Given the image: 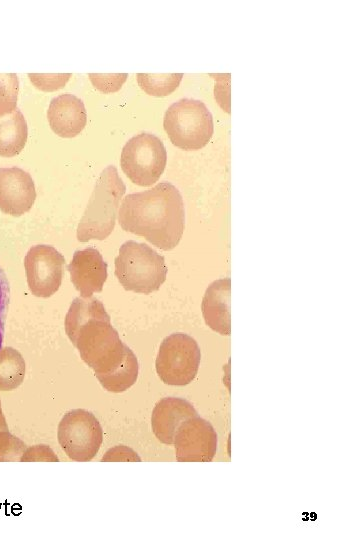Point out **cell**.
I'll use <instances>...</instances> for the list:
<instances>
[{"mask_svg": "<svg viewBox=\"0 0 360 540\" xmlns=\"http://www.w3.org/2000/svg\"><path fill=\"white\" fill-rule=\"evenodd\" d=\"M89 78L93 86L103 93L118 91L126 81L127 74H94L90 73Z\"/></svg>", "mask_w": 360, "mask_h": 540, "instance_id": "22", "label": "cell"}, {"mask_svg": "<svg viewBox=\"0 0 360 540\" xmlns=\"http://www.w3.org/2000/svg\"><path fill=\"white\" fill-rule=\"evenodd\" d=\"M167 161L163 142L151 133H140L124 145L120 165L125 175L139 186H151L162 175Z\"/></svg>", "mask_w": 360, "mask_h": 540, "instance_id": "7", "label": "cell"}, {"mask_svg": "<svg viewBox=\"0 0 360 540\" xmlns=\"http://www.w3.org/2000/svg\"><path fill=\"white\" fill-rule=\"evenodd\" d=\"M47 118L53 132L63 138L75 137L87 123L84 103L70 93L61 94L51 100Z\"/></svg>", "mask_w": 360, "mask_h": 540, "instance_id": "13", "label": "cell"}, {"mask_svg": "<svg viewBox=\"0 0 360 540\" xmlns=\"http://www.w3.org/2000/svg\"><path fill=\"white\" fill-rule=\"evenodd\" d=\"M163 126L173 145L183 150H198L212 137L213 117L202 101L184 98L166 110Z\"/></svg>", "mask_w": 360, "mask_h": 540, "instance_id": "5", "label": "cell"}, {"mask_svg": "<svg viewBox=\"0 0 360 540\" xmlns=\"http://www.w3.org/2000/svg\"><path fill=\"white\" fill-rule=\"evenodd\" d=\"M27 461H51L58 462V457L54 454L52 449L47 445H35L29 448H26L22 456L20 457V462Z\"/></svg>", "mask_w": 360, "mask_h": 540, "instance_id": "24", "label": "cell"}, {"mask_svg": "<svg viewBox=\"0 0 360 540\" xmlns=\"http://www.w3.org/2000/svg\"><path fill=\"white\" fill-rule=\"evenodd\" d=\"M173 444L179 462H210L216 454L218 438L211 423L197 415L180 424Z\"/></svg>", "mask_w": 360, "mask_h": 540, "instance_id": "10", "label": "cell"}, {"mask_svg": "<svg viewBox=\"0 0 360 540\" xmlns=\"http://www.w3.org/2000/svg\"><path fill=\"white\" fill-rule=\"evenodd\" d=\"M65 331L107 391L124 392L136 382L137 358L121 341L98 299L75 298L65 317Z\"/></svg>", "mask_w": 360, "mask_h": 540, "instance_id": "1", "label": "cell"}, {"mask_svg": "<svg viewBox=\"0 0 360 540\" xmlns=\"http://www.w3.org/2000/svg\"><path fill=\"white\" fill-rule=\"evenodd\" d=\"M164 257L144 243L127 241L115 258V275L125 290L150 294L165 282Z\"/></svg>", "mask_w": 360, "mask_h": 540, "instance_id": "4", "label": "cell"}, {"mask_svg": "<svg viewBox=\"0 0 360 540\" xmlns=\"http://www.w3.org/2000/svg\"><path fill=\"white\" fill-rule=\"evenodd\" d=\"M197 416L193 405L185 399L166 397L159 400L152 411L151 428L156 438L164 444H173L180 424Z\"/></svg>", "mask_w": 360, "mask_h": 540, "instance_id": "14", "label": "cell"}, {"mask_svg": "<svg viewBox=\"0 0 360 540\" xmlns=\"http://www.w3.org/2000/svg\"><path fill=\"white\" fill-rule=\"evenodd\" d=\"M71 281L81 297L89 298L101 292L107 279V264L94 248L78 250L68 265Z\"/></svg>", "mask_w": 360, "mask_h": 540, "instance_id": "12", "label": "cell"}, {"mask_svg": "<svg viewBox=\"0 0 360 540\" xmlns=\"http://www.w3.org/2000/svg\"><path fill=\"white\" fill-rule=\"evenodd\" d=\"M31 82L40 90L43 91H55L58 90L66 84L69 80L70 73H60V74H28Z\"/></svg>", "mask_w": 360, "mask_h": 540, "instance_id": "21", "label": "cell"}, {"mask_svg": "<svg viewBox=\"0 0 360 540\" xmlns=\"http://www.w3.org/2000/svg\"><path fill=\"white\" fill-rule=\"evenodd\" d=\"M200 360L201 351L196 340L182 332L173 333L160 344L156 372L165 384L184 386L196 377Z\"/></svg>", "mask_w": 360, "mask_h": 540, "instance_id": "6", "label": "cell"}, {"mask_svg": "<svg viewBox=\"0 0 360 540\" xmlns=\"http://www.w3.org/2000/svg\"><path fill=\"white\" fill-rule=\"evenodd\" d=\"M182 77V73H138L137 82L140 88L147 94L155 97H164L177 89Z\"/></svg>", "mask_w": 360, "mask_h": 540, "instance_id": "18", "label": "cell"}, {"mask_svg": "<svg viewBox=\"0 0 360 540\" xmlns=\"http://www.w3.org/2000/svg\"><path fill=\"white\" fill-rule=\"evenodd\" d=\"M58 442L74 461L87 462L98 453L103 442V430L97 418L85 409L66 412L58 424Z\"/></svg>", "mask_w": 360, "mask_h": 540, "instance_id": "8", "label": "cell"}, {"mask_svg": "<svg viewBox=\"0 0 360 540\" xmlns=\"http://www.w3.org/2000/svg\"><path fill=\"white\" fill-rule=\"evenodd\" d=\"M230 294V278L215 280L206 289L201 304L205 323L225 336L231 333Z\"/></svg>", "mask_w": 360, "mask_h": 540, "instance_id": "15", "label": "cell"}, {"mask_svg": "<svg viewBox=\"0 0 360 540\" xmlns=\"http://www.w3.org/2000/svg\"><path fill=\"white\" fill-rule=\"evenodd\" d=\"M26 444L9 431L0 432V462L20 461Z\"/></svg>", "mask_w": 360, "mask_h": 540, "instance_id": "20", "label": "cell"}, {"mask_svg": "<svg viewBox=\"0 0 360 540\" xmlns=\"http://www.w3.org/2000/svg\"><path fill=\"white\" fill-rule=\"evenodd\" d=\"M25 376V361L12 347L0 348V391L16 389Z\"/></svg>", "mask_w": 360, "mask_h": 540, "instance_id": "17", "label": "cell"}, {"mask_svg": "<svg viewBox=\"0 0 360 540\" xmlns=\"http://www.w3.org/2000/svg\"><path fill=\"white\" fill-rule=\"evenodd\" d=\"M1 431H8V425L6 423V419L2 411L1 400H0V432Z\"/></svg>", "mask_w": 360, "mask_h": 540, "instance_id": "26", "label": "cell"}, {"mask_svg": "<svg viewBox=\"0 0 360 540\" xmlns=\"http://www.w3.org/2000/svg\"><path fill=\"white\" fill-rule=\"evenodd\" d=\"M118 220L123 230L168 251L178 245L184 232V202L173 184L161 182L146 191L125 196Z\"/></svg>", "mask_w": 360, "mask_h": 540, "instance_id": "2", "label": "cell"}, {"mask_svg": "<svg viewBox=\"0 0 360 540\" xmlns=\"http://www.w3.org/2000/svg\"><path fill=\"white\" fill-rule=\"evenodd\" d=\"M10 287L6 274L0 267V348L3 342L4 325L9 305Z\"/></svg>", "mask_w": 360, "mask_h": 540, "instance_id": "23", "label": "cell"}, {"mask_svg": "<svg viewBox=\"0 0 360 540\" xmlns=\"http://www.w3.org/2000/svg\"><path fill=\"white\" fill-rule=\"evenodd\" d=\"M19 81L15 73H0V117L5 116L17 107Z\"/></svg>", "mask_w": 360, "mask_h": 540, "instance_id": "19", "label": "cell"}, {"mask_svg": "<svg viewBox=\"0 0 360 540\" xmlns=\"http://www.w3.org/2000/svg\"><path fill=\"white\" fill-rule=\"evenodd\" d=\"M36 199L32 177L18 167L0 168V210L12 216L28 212Z\"/></svg>", "mask_w": 360, "mask_h": 540, "instance_id": "11", "label": "cell"}, {"mask_svg": "<svg viewBox=\"0 0 360 540\" xmlns=\"http://www.w3.org/2000/svg\"><path fill=\"white\" fill-rule=\"evenodd\" d=\"M65 259L50 245H36L24 259L27 283L37 297L47 298L61 286Z\"/></svg>", "mask_w": 360, "mask_h": 540, "instance_id": "9", "label": "cell"}, {"mask_svg": "<svg viewBox=\"0 0 360 540\" xmlns=\"http://www.w3.org/2000/svg\"><path fill=\"white\" fill-rule=\"evenodd\" d=\"M104 461H137L140 462L141 459L138 454L131 448L118 445L109 449L101 459Z\"/></svg>", "mask_w": 360, "mask_h": 540, "instance_id": "25", "label": "cell"}, {"mask_svg": "<svg viewBox=\"0 0 360 540\" xmlns=\"http://www.w3.org/2000/svg\"><path fill=\"white\" fill-rule=\"evenodd\" d=\"M27 137V123L18 108L0 117V156L12 157L19 154L26 145Z\"/></svg>", "mask_w": 360, "mask_h": 540, "instance_id": "16", "label": "cell"}, {"mask_svg": "<svg viewBox=\"0 0 360 540\" xmlns=\"http://www.w3.org/2000/svg\"><path fill=\"white\" fill-rule=\"evenodd\" d=\"M126 191L116 167H106L98 177L77 227L80 242L104 240L114 229L119 202Z\"/></svg>", "mask_w": 360, "mask_h": 540, "instance_id": "3", "label": "cell"}]
</instances>
